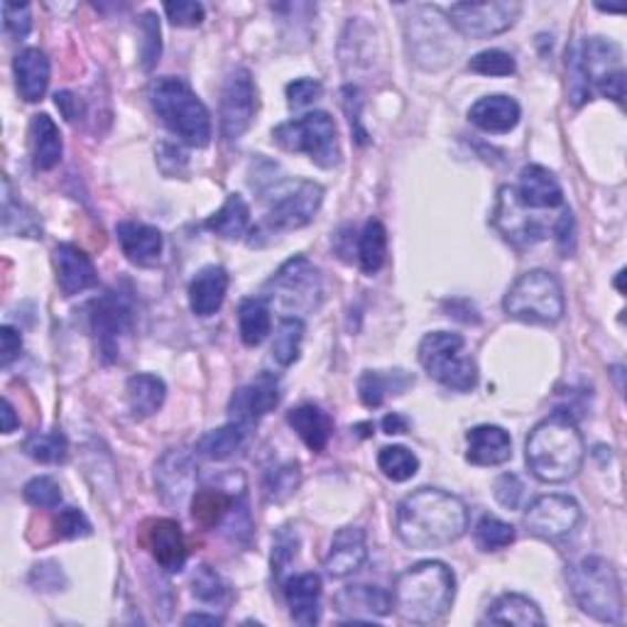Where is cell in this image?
<instances>
[{"mask_svg":"<svg viewBox=\"0 0 627 627\" xmlns=\"http://www.w3.org/2000/svg\"><path fill=\"white\" fill-rule=\"evenodd\" d=\"M469 530V508L459 495L439 488H419L400 500L395 532L409 550H441Z\"/></svg>","mask_w":627,"mask_h":627,"instance_id":"obj_1","label":"cell"},{"mask_svg":"<svg viewBox=\"0 0 627 627\" xmlns=\"http://www.w3.org/2000/svg\"><path fill=\"white\" fill-rule=\"evenodd\" d=\"M586 441L576 419L568 412H554L542 419L524 441V461L542 483H566L584 469Z\"/></svg>","mask_w":627,"mask_h":627,"instance_id":"obj_2","label":"cell"},{"mask_svg":"<svg viewBox=\"0 0 627 627\" xmlns=\"http://www.w3.org/2000/svg\"><path fill=\"white\" fill-rule=\"evenodd\" d=\"M456 576L443 562H419L395 578L393 606L403 620L435 625L453 606Z\"/></svg>","mask_w":627,"mask_h":627,"instance_id":"obj_3","label":"cell"},{"mask_svg":"<svg viewBox=\"0 0 627 627\" xmlns=\"http://www.w3.org/2000/svg\"><path fill=\"white\" fill-rule=\"evenodd\" d=\"M150 104L157 118L169 133L189 147H207L211 143V116L194 88L177 76H163L150 86Z\"/></svg>","mask_w":627,"mask_h":627,"instance_id":"obj_4","label":"cell"},{"mask_svg":"<svg viewBox=\"0 0 627 627\" xmlns=\"http://www.w3.org/2000/svg\"><path fill=\"white\" fill-rule=\"evenodd\" d=\"M566 584L576 606L593 620L606 625L623 623V588L615 566L603 556H586L566 566Z\"/></svg>","mask_w":627,"mask_h":627,"instance_id":"obj_5","label":"cell"},{"mask_svg":"<svg viewBox=\"0 0 627 627\" xmlns=\"http://www.w3.org/2000/svg\"><path fill=\"white\" fill-rule=\"evenodd\" d=\"M503 310L510 318L522 324L554 326L562 322L566 312L562 282L546 270L524 272V275L510 284L503 300Z\"/></svg>","mask_w":627,"mask_h":627,"instance_id":"obj_6","label":"cell"},{"mask_svg":"<svg viewBox=\"0 0 627 627\" xmlns=\"http://www.w3.org/2000/svg\"><path fill=\"white\" fill-rule=\"evenodd\" d=\"M272 140L282 150L306 155L322 169H334L341 163L338 128L336 121L326 111H312L302 118L278 125L272 130Z\"/></svg>","mask_w":627,"mask_h":627,"instance_id":"obj_7","label":"cell"},{"mask_svg":"<svg viewBox=\"0 0 627 627\" xmlns=\"http://www.w3.org/2000/svg\"><path fill=\"white\" fill-rule=\"evenodd\" d=\"M419 363L443 387L456 393H471L478 385V366L466 356V341L451 332L427 334L419 344Z\"/></svg>","mask_w":627,"mask_h":627,"instance_id":"obj_8","label":"cell"},{"mask_svg":"<svg viewBox=\"0 0 627 627\" xmlns=\"http://www.w3.org/2000/svg\"><path fill=\"white\" fill-rule=\"evenodd\" d=\"M407 48L409 56L425 70H439L449 64L459 44H453V28L437 6H417L407 18Z\"/></svg>","mask_w":627,"mask_h":627,"instance_id":"obj_9","label":"cell"},{"mask_svg":"<svg viewBox=\"0 0 627 627\" xmlns=\"http://www.w3.org/2000/svg\"><path fill=\"white\" fill-rule=\"evenodd\" d=\"M265 292L278 310L302 318L300 314H312L322 302V275L304 255H294L270 278Z\"/></svg>","mask_w":627,"mask_h":627,"instance_id":"obj_10","label":"cell"},{"mask_svg":"<svg viewBox=\"0 0 627 627\" xmlns=\"http://www.w3.org/2000/svg\"><path fill=\"white\" fill-rule=\"evenodd\" d=\"M324 201V187L316 181H290L282 189L275 185V197H272L270 207L265 211V219L258 228H253V236H275L288 231H300V228L310 226Z\"/></svg>","mask_w":627,"mask_h":627,"instance_id":"obj_11","label":"cell"},{"mask_svg":"<svg viewBox=\"0 0 627 627\" xmlns=\"http://www.w3.org/2000/svg\"><path fill=\"white\" fill-rule=\"evenodd\" d=\"M578 66L586 84L596 86L603 96L613 98L615 104L625 101V66L623 50L618 42L608 38H586V42L576 48Z\"/></svg>","mask_w":627,"mask_h":627,"instance_id":"obj_12","label":"cell"},{"mask_svg":"<svg viewBox=\"0 0 627 627\" xmlns=\"http://www.w3.org/2000/svg\"><path fill=\"white\" fill-rule=\"evenodd\" d=\"M522 13V6L515 0H493V3H453L443 15L461 38L488 40L503 35L515 25Z\"/></svg>","mask_w":627,"mask_h":627,"instance_id":"obj_13","label":"cell"},{"mask_svg":"<svg viewBox=\"0 0 627 627\" xmlns=\"http://www.w3.org/2000/svg\"><path fill=\"white\" fill-rule=\"evenodd\" d=\"M91 332L98 341V351L106 363L118 360L121 336L133 326V300L121 290H108L88 306Z\"/></svg>","mask_w":627,"mask_h":627,"instance_id":"obj_14","label":"cell"},{"mask_svg":"<svg viewBox=\"0 0 627 627\" xmlns=\"http://www.w3.org/2000/svg\"><path fill=\"white\" fill-rule=\"evenodd\" d=\"M581 522V505L568 495H540L524 510L522 524L532 537L544 542H558L572 534Z\"/></svg>","mask_w":627,"mask_h":627,"instance_id":"obj_15","label":"cell"},{"mask_svg":"<svg viewBox=\"0 0 627 627\" xmlns=\"http://www.w3.org/2000/svg\"><path fill=\"white\" fill-rule=\"evenodd\" d=\"M258 113V88L253 74L236 70L221 91V133L226 140H241Z\"/></svg>","mask_w":627,"mask_h":627,"instance_id":"obj_16","label":"cell"},{"mask_svg":"<svg viewBox=\"0 0 627 627\" xmlns=\"http://www.w3.org/2000/svg\"><path fill=\"white\" fill-rule=\"evenodd\" d=\"M490 221H493L495 231L515 248H532L550 236L544 221H540L532 209L522 207L515 187H500L493 219Z\"/></svg>","mask_w":627,"mask_h":627,"instance_id":"obj_17","label":"cell"},{"mask_svg":"<svg viewBox=\"0 0 627 627\" xmlns=\"http://www.w3.org/2000/svg\"><path fill=\"white\" fill-rule=\"evenodd\" d=\"M155 490L169 508H181L197 490V463L187 449H169L155 463Z\"/></svg>","mask_w":627,"mask_h":627,"instance_id":"obj_18","label":"cell"},{"mask_svg":"<svg viewBox=\"0 0 627 627\" xmlns=\"http://www.w3.org/2000/svg\"><path fill=\"white\" fill-rule=\"evenodd\" d=\"M280 405V383L272 373H260L258 378L241 385L228 400V421L253 429L258 421Z\"/></svg>","mask_w":627,"mask_h":627,"instance_id":"obj_19","label":"cell"},{"mask_svg":"<svg viewBox=\"0 0 627 627\" xmlns=\"http://www.w3.org/2000/svg\"><path fill=\"white\" fill-rule=\"evenodd\" d=\"M145 546L150 550L155 564L167 574H179L189 558V544L177 520H153L147 522Z\"/></svg>","mask_w":627,"mask_h":627,"instance_id":"obj_20","label":"cell"},{"mask_svg":"<svg viewBox=\"0 0 627 627\" xmlns=\"http://www.w3.org/2000/svg\"><path fill=\"white\" fill-rule=\"evenodd\" d=\"M334 608L351 623H373L393 610V596L378 586H346L336 593Z\"/></svg>","mask_w":627,"mask_h":627,"instance_id":"obj_21","label":"cell"},{"mask_svg":"<svg viewBox=\"0 0 627 627\" xmlns=\"http://www.w3.org/2000/svg\"><path fill=\"white\" fill-rule=\"evenodd\" d=\"M54 270H56V284L66 296L82 294L91 288H96L98 272L94 260H91L82 248L72 243H60L54 248Z\"/></svg>","mask_w":627,"mask_h":627,"instance_id":"obj_22","label":"cell"},{"mask_svg":"<svg viewBox=\"0 0 627 627\" xmlns=\"http://www.w3.org/2000/svg\"><path fill=\"white\" fill-rule=\"evenodd\" d=\"M366 562H368L366 532L360 527H341L334 534L332 546H328V554L324 558L326 574L332 578H348L360 572Z\"/></svg>","mask_w":627,"mask_h":627,"instance_id":"obj_23","label":"cell"},{"mask_svg":"<svg viewBox=\"0 0 627 627\" xmlns=\"http://www.w3.org/2000/svg\"><path fill=\"white\" fill-rule=\"evenodd\" d=\"M522 207L532 211H550L564 207V189L550 169L542 165H527L520 173V181L515 187Z\"/></svg>","mask_w":627,"mask_h":627,"instance_id":"obj_24","label":"cell"},{"mask_svg":"<svg viewBox=\"0 0 627 627\" xmlns=\"http://www.w3.org/2000/svg\"><path fill=\"white\" fill-rule=\"evenodd\" d=\"M116 236L123 255L128 258L133 265L138 268L157 265L165 248V238L155 226H147L140 221H121L116 226Z\"/></svg>","mask_w":627,"mask_h":627,"instance_id":"obj_25","label":"cell"},{"mask_svg":"<svg viewBox=\"0 0 627 627\" xmlns=\"http://www.w3.org/2000/svg\"><path fill=\"white\" fill-rule=\"evenodd\" d=\"M512 459V439L503 427L478 425L466 435V461L473 466H503Z\"/></svg>","mask_w":627,"mask_h":627,"instance_id":"obj_26","label":"cell"},{"mask_svg":"<svg viewBox=\"0 0 627 627\" xmlns=\"http://www.w3.org/2000/svg\"><path fill=\"white\" fill-rule=\"evenodd\" d=\"M284 600L294 623L316 625L322 618V578L316 574H296L284 581Z\"/></svg>","mask_w":627,"mask_h":627,"instance_id":"obj_27","label":"cell"},{"mask_svg":"<svg viewBox=\"0 0 627 627\" xmlns=\"http://www.w3.org/2000/svg\"><path fill=\"white\" fill-rule=\"evenodd\" d=\"M520 116H522L520 104L515 98L505 96V94L478 98L469 111V118L476 128H481L483 133H490V135H505L510 130H515Z\"/></svg>","mask_w":627,"mask_h":627,"instance_id":"obj_28","label":"cell"},{"mask_svg":"<svg viewBox=\"0 0 627 627\" xmlns=\"http://www.w3.org/2000/svg\"><path fill=\"white\" fill-rule=\"evenodd\" d=\"M15 84L18 94L28 104H38V101L48 94L50 86V60L48 54L38 48L22 50L13 60Z\"/></svg>","mask_w":627,"mask_h":627,"instance_id":"obj_29","label":"cell"},{"mask_svg":"<svg viewBox=\"0 0 627 627\" xmlns=\"http://www.w3.org/2000/svg\"><path fill=\"white\" fill-rule=\"evenodd\" d=\"M228 272L221 265H207L189 282V306L197 316H213L223 306Z\"/></svg>","mask_w":627,"mask_h":627,"instance_id":"obj_30","label":"cell"},{"mask_svg":"<svg viewBox=\"0 0 627 627\" xmlns=\"http://www.w3.org/2000/svg\"><path fill=\"white\" fill-rule=\"evenodd\" d=\"M288 425L296 431V437H300L310 451L314 453H322L328 441L334 437V419L328 412H324L322 407L316 405H300L294 407L288 412Z\"/></svg>","mask_w":627,"mask_h":627,"instance_id":"obj_31","label":"cell"},{"mask_svg":"<svg viewBox=\"0 0 627 627\" xmlns=\"http://www.w3.org/2000/svg\"><path fill=\"white\" fill-rule=\"evenodd\" d=\"M30 147H32V163H35V169H40V173H50V169L60 165L64 153L62 133L48 113H38V116L32 118Z\"/></svg>","mask_w":627,"mask_h":627,"instance_id":"obj_32","label":"cell"},{"mask_svg":"<svg viewBox=\"0 0 627 627\" xmlns=\"http://www.w3.org/2000/svg\"><path fill=\"white\" fill-rule=\"evenodd\" d=\"M485 620L493 625H520V627H534L546 623L537 603L527 596H522V593H503V596L495 598L493 606H490L485 613Z\"/></svg>","mask_w":627,"mask_h":627,"instance_id":"obj_33","label":"cell"},{"mask_svg":"<svg viewBox=\"0 0 627 627\" xmlns=\"http://www.w3.org/2000/svg\"><path fill=\"white\" fill-rule=\"evenodd\" d=\"M125 397H128L130 415L135 419H147L163 409L167 400V385L153 373H138L125 385Z\"/></svg>","mask_w":627,"mask_h":627,"instance_id":"obj_34","label":"cell"},{"mask_svg":"<svg viewBox=\"0 0 627 627\" xmlns=\"http://www.w3.org/2000/svg\"><path fill=\"white\" fill-rule=\"evenodd\" d=\"M409 385H415L412 375L405 370H366L358 378L360 403L378 409L390 395H403Z\"/></svg>","mask_w":627,"mask_h":627,"instance_id":"obj_35","label":"cell"},{"mask_svg":"<svg viewBox=\"0 0 627 627\" xmlns=\"http://www.w3.org/2000/svg\"><path fill=\"white\" fill-rule=\"evenodd\" d=\"M233 508H236V498L231 493H226L223 488H201L194 490L191 495V518L207 530L221 527L226 518L233 512Z\"/></svg>","mask_w":627,"mask_h":627,"instance_id":"obj_36","label":"cell"},{"mask_svg":"<svg viewBox=\"0 0 627 627\" xmlns=\"http://www.w3.org/2000/svg\"><path fill=\"white\" fill-rule=\"evenodd\" d=\"M248 431L250 429L236 425V421H228L226 427L211 429L197 441V453L203 456V459H209V461L233 459V456L245 447Z\"/></svg>","mask_w":627,"mask_h":627,"instance_id":"obj_37","label":"cell"},{"mask_svg":"<svg viewBox=\"0 0 627 627\" xmlns=\"http://www.w3.org/2000/svg\"><path fill=\"white\" fill-rule=\"evenodd\" d=\"M207 228L226 241H241L250 228V209L241 194H228L223 207L207 221Z\"/></svg>","mask_w":627,"mask_h":627,"instance_id":"obj_38","label":"cell"},{"mask_svg":"<svg viewBox=\"0 0 627 627\" xmlns=\"http://www.w3.org/2000/svg\"><path fill=\"white\" fill-rule=\"evenodd\" d=\"M238 332H241V341L245 346L255 348L265 341L272 332V316L268 300L260 296H248L238 306Z\"/></svg>","mask_w":627,"mask_h":627,"instance_id":"obj_39","label":"cell"},{"mask_svg":"<svg viewBox=\"0 0 627 627\" xmlns=\"http://www.w3.org/2000/svg\"><path fill=\"white\" fill-rule=\"evenodd\" d=\"M304 332H306V326H304L302 318H296V316H282L280 318L275 341H272V348H270L275 366L290 368L292 363L300 358Z\"/></svg>","mask_w":627,"mask_h":627,"instance_id":"obj_40","label":"cell"},{"mask_svg":"<svg viewBox=\"0 0 627 627\" xmlns=\"http://www.w3.org/2000/svg\"><path fill=\"white\" fill-rule=\"evenodd\" d=\"M387 258V231L380 221H368L358 236V265L366 275H375Z\"/></svg>","mask_w":627,"mask_h":627,"instance_id":"obj_41","label":"cell"},{"mask_svg":"<svg viewBox=\"0 0 627 627\" xmlns=\"http://www.w3.org/2000/svg\"><path fill=\"white\" fill-rule=\"evenodd\" d=\"M22 451L30 456L32 461L40 463H64L70 459V441L62 431H32V435L22 441Z\"/></svg>","mask_w":627,"mask_h":627,"instance_id":"obj_42","label":"cell"},{"mask_svg":"<svg viewBox=\"0 0 627 627\" xmlns=\"http://www.w3.org/2000/svg\"><path fill=\"white\" fill-rule=\"evenodd\" d=\"M515 540H518L515 527L503 522L500 518H493V515L481 518V522H478L476 530H473V542L481 552L508 550V546Z\"/></svg>","mask_w":627,"mask_h":627,"instance_id":"obj_43","label":"cell"},{"mask_svg":"<svg viewBox=\"0 0 627 627\" xmlns=\"http://www.w3.org/2000/svg\"><path fill=\"white\" fill-rule=\"evenodd\" d=\"M191 593L201 603H209V606H226V603H231V586L226 584L221 574H216V568L207 564H201L197 572H194Z\"/></svg>","mask_w":627,"mask_h":627,"instance_id":"obj_44","label":"cell"},{"mask_svg":"<svg viewBox=\"0 0 627 627\" xmlns=\"http://www.w3.org/2000/svg\"><path fill=\"white\" fill-rule=\"evenodd\" d=\"M378 469L393 483H405L419 471V459L407 447H385L378 453Z\"/></svg>","mask_w":627,"mask_h":627,"instance_id":"obj_45","label":"cell"},{"mask_svg":"<svg viewBox=\"0 0 627 627\" xmlns=\"http://www.w3.org/2000/svg\"><path fill=\"white\" fill-rule=\"evenodd\" d=\"M302 481V471H300V463L296 461H288V463H280L275 469H270L265 473V481H262V490H265V498L270 503H282V500H288L296 488H300Z\"/></svg>","mask_w":627,"mask_h":627,"instance_id":"obj_46","label":"cell"},{"mask_svg":"<svg viewBox=\"0 0 627 627\" xmlns=\"http://www.w3.org/2000/svg\"><path fill=\"white\" fill-rule=\"evenodd\" d=\"M140 25V64L145 72H153L159 56H163V30H159V18L153 10H145L138 20Z\"/></svg>","mask_w":627,"mask_h":627,"instance_id":"obj_47","label":"cell"},{"mask_svg":"<svg viewBox=\"0 0 627 627\" xmlns=\"http://www.w3.org/2000/svg\"><path fill=\"white\" fill-rule=\"evenodd\" d=\"M469 72L481 76H512L518 72L515 56L503 50H483L471 56Z\"/></svg>","mask_w":627,"mask_h":627,"instance_id":"obj_48","label":"cell"},{"mask_svg":"<svg viewBox=\"0 0 627 627\" xmlns=\"http://www.w3.org/2000/svg\"><path fill=\"white\" fill-rule=\"evenodd\" d=\"M22 498L28 500L32 508L40 510H54L62 505V488L50 476H38L22 488Z\"/></svg>","mask_w":627,"mask_h":627,"instance_id":"obj_49","label":"cell"},{"mask_svg":"<svg viewBox=\"0 0 627 627\" xmlns=\"http://www.w3.org/2000/svg\"><path fill=\"white\" fill-rule=\"evenodd\" d=\"M54 534L56 540H82L88 537V534H94V527H91L84 510L64 508L60 510V515L54 518Z\"/></svg>","mask_w":627,"mask_h":627,"instance_id":"obj_50","label":"cell"},{"mask_svg":"<svg viewBox=\"0 0 627 627\" xmlns=\"http://www.w3.org/2000/svg\"><path fill=\"white\" fill-rule=\"evenodd\" d=\"M3 28L15 40H25L32 30V8L28 3H3Z\"/></svg>","mask_w":627,"mask_h":627,"instance_id":"obj_51","label":"cell"},{"mask_svg":"<svg viewBox=\"0 0 627 627\" xmlns=\"http://www.w3.org/2000/svg\"><path fill=\"white\" fill-rule=\"evenodd\" d=\"M493 495L503 508L520 510L524 500V483L518 473H503L493 485Z\"/></svg>","mask_w":627,"mask_h":627,"instance_id":"obj_52","label":"cell"},{"mask_svg":"<svg viewBox=\"0 0 627 627\" xmlns=\"http://www.w3.org/2000/svg\"><path fill=\"white\" fill-rule=\"evenodd\" d=\"M284 94H288L290 108H304V106H312L314 101L322 98L324 86L318 84L316 79H294V82L288 84V88H284Z\"/></svg>","mask_w":627,"mask_h":627,"instance_id":"obj_53","label":"cell"},{"mask_svg":"<svg viewBox=\"0 0 627 627\" xmlns=\"http://www.w3.org/2000/svg\"><path fill=\"white\" fill-rule=\"evenodd\" d=\"M165 13L169 22L177 28H197L203 22V6L194 0H177V3H165Z\"/></svg>","mask_w":627,"mask_h":627,"instance_id":"obj_54","label":"cell"},{"mask_svg":"<svg viewBox=\"0 0 627 627\" xmlns=\"http://www.w3.org/2000/svg\"><path fill=\"white\" fill-rule=\"evenodd\" d=\"M566 74H568V98H572V104L574 106L586 104V101L591 98V86L586 84L584 74H581L576 48L566 52Z\"/></svg>","mask_w":627,"mask_h":627,"instance_id":"obj_55","label":"cell"},{"mask_svg":"<svg viewBox=\"0 0 627 627\" xmlns=\"http://www.w3.org/2000/svg\"><path fill=\"white\" fill-rule=\"evenodd\" d=\"M294 556H296V534H292L288 527H282L275 537V546H272V576L280 578Z\"/></svg>","mask_w":627,"mask_h":627,"instance_id":"obj_56","label":"cell"},{"mask_svg":"<svg viewBox=\"0 0 627 627\" xmlns=\"http://www.w3.org/2000/svg\"><path fill=\"white\" fill-rule=\"evenodd\" d=\"M554 241L558 253L568 258L576 250V223L572 209H564V213L558 216V221L554 223Z\"/></svg>","mask_w":627,"mask_h":627,"instance_id":"obj_57","label":"cell"},{"mask_svg":"<svg viewBox=\"0 0 627 627\" xmlns=\"http://www.w3.org/2000/svg\"><path fill=\"white\" fill-rule=\"evenodd\" d=\"M344 108L348 113V123H351L353 138H356L358 145H366L368 143V133L363 130V125H360L363 98H360V91L356 86H346L344 88Z\"/></svg>","mask_w":627,"mask_h":627,"instance_id":"obj_58","label":"cell"},{"mask_svg":"<svg viewBox=\"0 0 627 627\" xmlns=\"http://www.w3.org/2000/svg\"><path fill=\"white\" fill-rule=\"evenodd\" d=\"M30 584L35 586L38 591H62V586L66 584L62 566L54 562H44L32 568L30 574Z\"/></svg>","mask_w":627,"mask_h":627,"instance_id":"obj_59","label":"cell"},{"mask_svg":"<svg viewBox=\"0 0 627 627\" xmlns=\"http://www.w3.org/2000/svg\"><path fill=\"white\" fill-rule=\"evenodd\" d=\"M22 351V336L15 332L13 326L0 328V366L8 368Z\"/></svg>","mask_w":627,"mask_h":627,"instance_id":"obj_60","label":"cell"},{"mask_svg":"<svg viewBox=\"0 0 627 627\" xmlns=\"http://www.w3.org/2000/svg\"><path fill=\"white\" fill-rule=\"evenodd\" d=\"M54 104L70 123H74L79 118V113H82V104H79V98L72 94V91H60V94L54 96Z\"/></svg>","mask_w":627,"mask_h":627,"instance_id":"obj_61","label":"cell"},{"mask_svg":"<svg viewBox=\"0 0 627 627\" xmlns=\"http://www.w3.org/2000/svg\"><path fill=\"white\" fill-rule=\"evenodd\" d=\"M407 429H409V419L403 417V415L393 412V415H387V417L383 419V431H385V435H390V437L405 435Z\"/></svg>","mask_w":627,"mask_h":627,"instance_id":"obj_62","label":"cell"},{"mask_svg":"<svg viewBox=\"0 0 627 627\" xmlns=\"http://www.w3.org/2000/svg\"><path fill=\"white\" fill-rule=\"evenodd\" d=\"M0 415H3V435H13L20 421L15 417V407L8 400V397H3V412Z\"/></svg>","mask_w":627,"mask_h":627,"instance_id":"obj_63","label":"cell"},{"mask_svg":"<svg viewBox=\"0 0 627 627\" xmlns=\"http://www.w3.org/2000/svg\"><path fill=\"white\" fill-rule=\"evenodd\" d=\"M185 625H223V618H219V615H207V613H191L185 618Z\"/></svg>","mask_w":627,"mask_h":627,"instance_id":"obj_64","label":"cell"}]
</instances>
